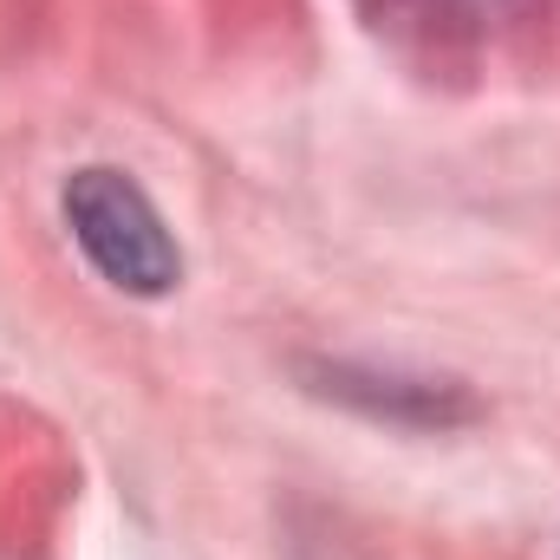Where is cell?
Listing matches in <instances>:
<instances>
[{
    "label": "cell",
    "mask_w": 560,
    "mask_h": 560,
    "mask_svg": "<svg viewBox=\"0 0 560 560\" xmlns=\"http://www.w3.org/2000/svg\"><path fill=\"white\" fill-rule=\"evenodd\" d=\"M66 222L79 248L92 255V268L125 293H170L183 275V255L163 215L150 209V196L125 170H79L66 183Z\"/></svg>",
    "instance_id": "6da1fadb"
}]
</instances>
